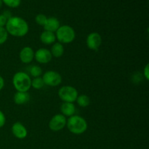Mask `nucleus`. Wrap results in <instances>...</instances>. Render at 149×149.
I'll use <instances>...</instances> for the list:
<instances>
[{"label": "nucleus", "mask_w": 149, "mask_h": 149, "mask_svg": "<svg viewBox=\"0 0 149 149\" xmlns=\"http://www.w3.org/2000/svg\"><path fill=\"white\" fill-rule=\"evenodd\" d=\"M102 43V37L97 32L90 33L87 36L86 44L87 47L91 50H97Z\"/></svg>", "instance_id": "6e6552de"}, {"label": "nucleus", "mask_w": 149, "mask_h": 149, "mask_svg": "<svg viewBox=\"0 0 149 149\" xmlns=\"http://www.w3.org/2000/svg\"><path fill=\"white\" fill-rule=\"evenodd\" d=\"M4 86V80L3 79V77L1 76H0V90H1L3 89Z\"/></svg>", "instance_id": "bb28decb"}, {"label": "nucleus", "mask_w": 149, "mask_h": 149, "mask_svg": "<svg viewBox=\"0 0 149 149\" xmlns=\"http://www.w3.org/2000/svg\"><path fill=\"white\" fill-rule=\"evenodd\" d=\"M14 102L17 105H23L30 100V95L28 92H17L13 97Z\"/></svg>", "instance_id": "4468645a"}, {"label": "nucleus", "mask_w": 149, "mask_h": 149, "mask_svg": "<svg viewBox=\"0 0 149 149\" xmlns=\"http://www.w3.org/2000/svg\"><path fill=\"white\" fill-rule=\"evenodd\" d=\"M19 58L23 63H30L34 58V51L31 47H25L20 50Z\"/></svg>", "instance_id": "9d476101"}, {"label": "nucleus", "mask_w": 149, "mask_h": 149, "mask_svg": "<svg viewBox=\"0 0 149 149\" xmlns=\"http://www.w3.org/2000/svg\"><path fill=\"white\" fill-rule=\"evenodd\" d=\"M45 84L50 87H56L62 82V77L59 73L55 71H48L42 75Z\"/></svg>", "instance_id": "423d86ee"}, {"label": "nucleus", "mask_w": 149, "mask_h": 149, "mask_svg": "<svg viewBox=\"0 0 149 149\" xmlns=\"http://www.w3.org/2000/svg\"><path fill=\"white\" fill-rule=\"evenodd\" d=\"M40 40L45 45H52V44L55 43V40H56V36H55V33L45 31L41 33Z\"/></svg>", "instance_id": "2eb2a0df"}, {"label": "nucleus", "mask_w": 149, "mask_h": 149, "mask_svg": "<svg viewBox=\"0 0 149 149\" xmlns=\"http://www.w3.org/2000/svg\"><path fill=\"white\" fill-rule=\"evenodd\" d=\"M2 15L4 16V17H6V18L7 19V20H9V19L10 18V17H13V16H12V13H10V12L9 11V10H5V11L3 12Z\"/></svg>", "instance_id": "a878e982"}, {"label": "nucleus", "mask_w": 149, "mask_h": 149, "mask_svg": "<svg viewBox=\"0 0 149 149\" xmlns=\"http://www.w3.org/2000/svg\"><path fill=\"white\" fill-rule=\"evenodd\" d=\"M5 29L8 34L15 37H23L26 36L29 30L27 22L17 16H13L7 20Z\"/></svg>", "instance_id": "f257e3e1"}, {"label": "nucleus", "mask_w": 149, "mask_h": 149, "mask_svg": "<svg viewBox=\"0 0 149 149\" xmlns=\"http://www.w3.org/2000/svg\"><path fill=\"white\" fill-rule=\"evenodd\" d=\"M58 96L64 103H74L78 97V92L72 86H63L58 90Z\"/></svg>", "instance_id": "39448f33"}, {"label": "nucleus", "mask_w": 149, "mask_h": 149, "mask_svg": "<svg viewBox=\"0 0 149 149\" xmlns=\"http://www.w3.org/2000/svg\"><path fill=\"white\" fill-rule=\"evenodd\" d=\"M29 74L33 78L40 77L42 75V69L39 65H32L29 68Z\"/></svg>", "instance_id": "a211bd4d"}, {"label": "nucleus", "mask_w": 149, "mask_h": 149, "mask_svg": "<svg viewBox=\"0 0 149 149\" xmlns=\"http://www.w3.org/2000/svg\"><path fill=\"white\" fill-rule=\"evenodd\" d=\"M50 52L52 54V57H55V58H61L64 53V47L63 45V44L60 43V42L54 43L52 47H51Z\"/></svg>", "instance_id": "dca6fc26"}, {"label": "nucleus", "mask_w": 149, "mask_h": 149, "mask_svg": "<svg viewBox=\"0 0 149 149\" xmlns=\"http://www.w3.org/2000/svg\"><path fill=\"white\" fill-rule=\"evenodd\" d=\"M2 4H3L2 0H0V8H1V7H2Z\"/></svg>", "instance_id": "cd10ccee"}, {"label": "nucleus", "mask_w": 149, "mask_h": 149, "mask_svg": "<svg viewBox=\"0 0 149 149\" xmlns=\"http://www.w3.org/2000/svg\"><path fill=\"white\" fill-rule=\"evenodd\" d=\"M7 22V19L2 14L0 15V27H4Z\"/></svg>", "instance_id": "393cba45"}, {"label": "nucleus", "mask_w": 149, "mask_h": 149, "mask_svg": "<svg viewBox=\"0 0 149 149\" xmlns=\"http://www.w3.org/2000/svg\"><path fill=\"white\" fill-rule=\"evenodd\" d=\"M8 33L4 27H0V45H3L8 38Z\"/></svg>", "instance_id": "412c9836"}, {"label": "nucleus", "mask_w": 149, "mask_h": 149, "mask_svg": "<svg viewBox=\"0 0 149 149\" xmlns=\"http://www.w3.org/2000/svg\"><path fill=\"white\" fill-rule=\"evenodd\" d=\"M34 58L39 63L46 64L50 62L52 56L50 50L46 48H40L34 52Z\"/></svg>", "instance_id": "1a4fd4ad"}, {"label": "nucleus", "mask_w": 149, "mask_h": 149, "mask_svg": "<svg viewBox=\"0 0 149 149\" xmlns=\"http://www.w3.org/2000/svg\"><path fill=\"white\" fill-rule=\"evenodd\" d=\"M13 84L17 92H28L31 87V79L26 73L19 71L13 76Z\"/></svg>", "instance_id": "7ed1b4c3"}, {"label": "nucleus", "mask_w": 149, "mask_h": 149, "mask_svg": "<svg viewBox=\"0 0 149 149\" xmlns=\"http://www.w3.org/2000/svg\"><path fill=\"white\" fill-rule=\"evenodd\" d=\"M66 126L68 130L74 135H81L87 130V121L78 115L68 117Z\"/></svg>", "instance_id": "f03ea898"}, {"label": "nucleus", "mask_w": 149, "mask_h": 149, "mask_svg": "<svg viewBox=\"0 0 149 149\" xmlns=\"http://www.w3.org/2000/svg\"><path fill=\"white\" fill-rule=\"evenodd\" d=\"M143 77H145L146 80L149 79V65L148 64H146V65L145 66L143 69Z\"/></svg>", "instance_id": "b1692460"}, {"label": "nucleus", "mask_w": 149, "mask_h": 149, "mask_svg": "<svg viewBox=\"0 0 149 149\" xmlns=\"http://www.w3.org/2000/svg\"><path fill=\"white\" fill-rule=\"evenodd\" d=\"M61 114L65 117L74 116L76 112V106L74 103H63L61 106Z\"/></svg>", "instance_id": "ddd939ff"}, {"label": "nucleus", "mask_w": 149, "mask_h": 149, "mask_svg": "<svg viewBox=\"0 0 149 149\" xmlns=\"http://www.w3.org/2000/svg\"><path fill=\"white\" fill-rule=\"evenodd\" d=\"M56 39L58 42L61 44H69L74 42L76 37V33L74 29L68 25L61 26L57 30Z\"/></svg>", "instance_id": "20e7f679"}, {"label": "nucleus", "mask_w": 149, "mask_h": 149, "mask_svg": "<svg viewBox=\"0 0 149 149\" xmlns=\"http://www.w3.org/2000/svg\"><path fill=\"white\" fill-rule=\"evenodd\" d=\"M77 104L79 106L83 108L87 107L88 106H90V98L86 95H78L77 98Z\"/></svg>", "instance_id": "f3484780"}, {"label": "nucleus", "mask_w": 149, "mask_h": 149, "mask_svg": "<svg viewBox=\"0 0 149 149\" xmlns=\"http://www.w3.org/2000/svg\"><path fill=\"white\" fill-rule=\"evenodd\" d=\"M5 122H6L5 116H4V113L0 110V129L4 127V125H5Z\"/></svg>", "instance_id": "5701e85b"}, {"label": "nucleus", "mask_w": 149, "mask_h": 149, "mask_svg": "<svg viewBox=\"0 0 149 149\" xmlns=\"http://www.w3.org/2000/svg\"><path fill=\"white\" fill-rule=\"evenodd\" d=\"M12 132L15 138L24 139L28 135V131L24 125L20 122H15L12 126Z\"/></svg>", "instance_id": "9b49d317"}, {"label": "nucleus", "mask_w": 149, "mask_h": 149, "mask_svg": "<svg viewBox=\"0 0 149 149\" xmlns=\"http://www.w3.org/2000/svg\"><path fill=\"white\" fill-rule=\"evenodd\" d=\"M47 19V17L46 15H45L44 14H39L35 17V21L39 26H44L45 23H46Z\"/></svg>", "instance_id": "4be33fe9"}, {"label": "nucleus", "mask_w": 149, "mask_h": 149, "mask_svg": "<svg viewBox=\"0 0 149 149\" xmlns=\"http://www.w3.org/2000/svg\"><path fill=\"white\" fill-rule=\"evenodd\" d=\"M66 117L61 113H58L52 116L50 119L49 122V128L53 132H58L66 126Z\"/></svg>", "instance_id": "0eeeda50"}, {"label": "nucleus", "mask_w": 149, "mask_h": 149, "mask_svg": "<svg viewBox=\"0 0 149 149\" xmlns=\"http://www.w3.org/2000/svg\"><path fill=\"white\" fill-rule=\"evenodd\" d=\"M60 26L61 25H60V21L58 20V19L55 17H47L46 23L43 27L45 29V31L55 33L59 29Z\"/></svg>", "instance_id": "f8f14e48"}, {"label": "nucleus", "mask_w": 149, "mask_h": 149, "mask_svg": "<svg viewBox=\"0 0 149 149\" xmlns=\"http://www.w3.org/2000/svg\"><path fill=\"white\" fill-rule=\"evenodd\" d=\"M44 85H45V83L41 77H36L31 80V87H33V88L36 89V90H40L44 87Z\"/></svg>", "instance_id": "6ab92c4d"}, {"label": "nucleus", "mask_w": 149, "mask_h": 149, "mask_svg": "<svg viewBox=\"0 0 149 149\" xmlns=\"http://www.w3.org/2000/svg\"><path fill=\"white\" fill-rule=\"evenodd\" d=\"M3 3L9 7L16 8L19 7L21 3V0H2Z\"/></svg>", "instance_id": "aec40b11"}]
</instances>
